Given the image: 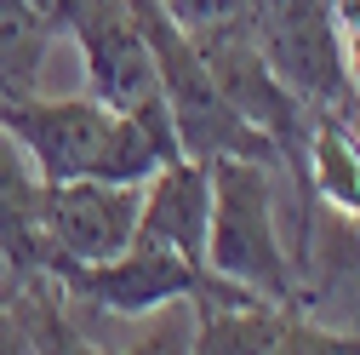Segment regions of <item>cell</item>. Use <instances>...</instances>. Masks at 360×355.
Wrapping results in <instances>:
<instances>
[{"label": "cell", "instance_id": "obj_1", "mask_svg": "<svg viewBox=\"0 0 360 355\" xmlns=\"http://www.w3.org/2000/svg\"><path fill=\"white\" fill-rule=\"evenodd\" d=\"M206 270L269 298V304H292V252H286L281 224H275L269 161H252V155H217L212 161Z\"/></svg>", "mask_w": 360, "mask_h": 355}, {"label": "cell", "instance_id": "obj_2", "mask_svg": "<svg viewBox=\"0 0 360 355\" xmlns=\"http://www.w3.org/2000/svg\"><path fill=\"white\" fill-rule=\"evenodd\" d=\"M52 275L63 281L69 298H86V304L109 309V316H155V309L184 304V298L195 309H206V304H269L235 281L212 275L206 263L177 258L172 247H160L149 235H131V247H120L103 263H58Z\"/></svg>", "mask_w": 360, "mask_h": 355}, {"label": "cell", "instance_id": "obj_3", "mask_svg": "<svg viewBox=\"0 0 360 355\" xmlns=\"http://www.w3.org/2000/svg\"><path fill=\"white\" fill-rule=\"evenodd\" d=\"M195 46H200V58H206V69H212V80H217V92L229 98V109H235L252 132H263V138L292 161V155L303 149V132H309V115H314V109L275 75V63L257 52L246 18L195 35Z\"/></svg>", "mask_w": 360, "mask_h": 355}, {"label": "cell", "instance_id": "obj_4", "mask_svg": "<svg viewBox=\"0 0 360 355\" xmlns=\"http://www.w3.org/2000/svg\"><path fill=\"white\" fill-rule=\"evenodd\" d=\"M143 184H109V178H63L46 184V270L58 263H103L138 235Z\"/></svg>", "mask_w": 360, "mask_h": 355}, {"label": "cell", "instance_id": "obj_5", "mask_svg": "<svg viewBox=\"0 0 360 355\" xmlns=\"http://www.w3.org/2000/svg\"><path fill=\"white\" fill-rule=\"evenodd\" d=\"M109 115L92 92H75V98H18V104H0V126L23 144V155L34 161V172L46 184H63V178H86L103 149V132Z\"/></svg>", "mask_w": 360, "mask_h": 355}, {"label": "cell", "instance_id": "obj_6", "mask_svg": "<svg viewBox=\"0 0 360 355\" xmlns=\"http://www.w3.org/2000/svg\"><path fill=\"white\" fill-rule=\"evenodd\" d=\"M69 35L86 63V92L103 109H131L155 92V52L126 0H86Z\"/></svg>", "mask_w": 360, "mask_h": 355}, {"label": "cell", "instance_id": "obj_7", "mask_svg": "<svg viewBox=\"0 0 360 355\" xmlns=\"http://www.w3.org/2000/svg\"><path fill=\"white\" fill-rule=\"evenodd\" d=\"M206 224H212V161L177 155L143 184L138 235L172 247L177 258L206 263Z\"/></svg>", "mask_w": 360, "mask_h": 355}, {"label": "cell", "instance_id": "obj_8", "mask_svg": "<svg viewBox=\"0 0 360 355\" xmlns=\"http://www.w3.org/2000/svg\"><path fill=\"white\" fill-rule=\"evenodd\" d=\"M46 178L34 172V161L23 155V144L0 126V263L12 275H34L46 270Z\"/></svg>", "mask_w": 360, "mask_h": 355}, {"label": "cell", "instance_id": "obj_9", "mask_svg": "<svg viewBox=\"0 0 360 355\" xmlns=\"http://www.w3.org/2000/svg\"><path fill=\"white\" fill-rule=\"evenodd\" d=\"M297 161H303V189L314 201L343 218H360V132L343 115L314 109Z\"/></svg>", "mask_w": 360, "mask_h": 355}, {"label": "cell", "instance_id": "obj_10", "mask_svg": "<svg viewBox=\"0 0 360 355\" xmlns=\"http://www.w3.org/2000/svg\"><path fill=\"white\" fill-rule=\"evenodd\" d=\"M52 23L34 0H0V104H18L40 92V63L52 46Z\"/></svg>", "mask_w": 360, "mask_h": 355}, {"label": "cell", "instance_id": "obj_11", "mask_svg": "<svg viewBox=\"0 0 360 355\" xmlns=\"http://www.w3.org/2000/svg\"><path fill=\"white\" fill-rule=\"evenodd\" d=\"M172 12L177 29L189 35H206V29H223V23H240L246 18V0H160Z\"/></svg>", "mask_w": 360, "mask_h": 355}, {"label": "cell", "instance_id": "obj_12", "mask_svg": "<svg viewBox=\"0 0 360 355\" xmlns=\"http://www.w3.org/2000/svg\"><path fill=\"white\" fill-rule=\"evenodd\" d=\"M338 52H343V80L360 86V18H343L338 23Z\"/></svg>", "mask_w": 360, "mask_h": 355}]
</instances>
